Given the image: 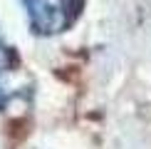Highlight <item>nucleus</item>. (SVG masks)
I'll return each mask as SVG.
<instances>
[{
    "instance_id": "1",
    "label": "nucleus",
    "mask_w": 151,
    "mask_h": 149,
    "mask_svg": "<svg viewBox=\"0 0 151 149\" xmlns=\"http://www.w3.org/2000/svg\"><path fill=\"white\" fill-rule=\"evenodd\" d=\"M22 5L37 35H57L79 15L82 0H22Z\"/></svg>"
},
{
    "instance_id": "2",
    "label": "nucleus",
    "mask_w": 151,
    "mask_h": 149,
    "mask_svg": "<svg viewBox=\"0 0 151 149\" xmlns=\"http://www.w3.org/2000/svg\"><path fill=\"white\" fill-rule=\"evenodd\" d=\"M10 47L5 45V40H3V35H0V72L3 70H8V65H10Z\"/></svg>"
},
{
    "instance_id": "3",
    "label": "nucleus",
    "mask_w": 151,
    "mask_h": 149,
    "mask_svg": "<svg viewBox=\"0 0 151 149\" xmlns=\"http://www.w3.org/2000/svg\"><path fill=\"white\" fill-rule=\"evenodd\" d=\"M5 102H8V97H5V92H3V87H0V107H5Z\"/></svg>"
}]
</instances>
